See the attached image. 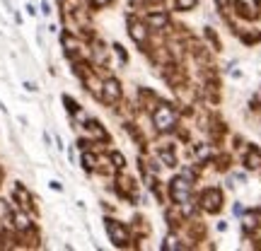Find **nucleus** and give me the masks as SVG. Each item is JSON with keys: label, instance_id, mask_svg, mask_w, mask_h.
Returning a JSON list of instances; mask_svg holds the SVG:
<instances>
[{"label": "nucleus", "instance_id": "1", "mask_svg": "<svg viewBox=\"0 0 261 251\" xmlns=\"http://www.w3.org/2000/svg\"><path fill=\"white\" fill-rule=\"evenodd\" d=\"M152 123H155L158 130H172L174 123H177V114H174V109H172L169 104H160L158 109H155Z\"/></svg>", "mask_w": 261, "mask_h": 251}, {"label": "nucleus", "instance_id": "2", "mask_svg": "<svg viewBox=\"0 0 261 251\" xmlns=\"http://www.w3.org/2000/svg\"><path fill=\"white\" fill-rule=\"evenodd\" d=\"M220 205H223V193H220V188H208V191L201 193V208H203L205 213H218Z\"/></svg>", "mask_w": 261, "mask_h": 251}, {"label": "nucleus", "instance_id": "3", "mask_svg": "<svg viewBox=\"0 0 261 251\" xmlns=\"http://www.w3.org/2000/svg\"><path fill=\"white\" fill-rule=\"evenodd\" d=\"M107 232H109V239L116 246H126L128 244V230H126V225L116 222V220H107Z\"/></svg>", "mask_w": 261, "mask_h": 251}, {"label": "nucleus", "instance_id": "4", "mask_svg": "<svg viewBox=\"0 0 261 251\" xmlns=\"http://www.w3.org/2000/svg\"><path fill=\"white\" fill-rule=\"evenodd\" d=\"M189 184L191 181H187L184 177H177L174 181H172V186H169V196H172V201L174 203H187L189 201Z\"/></svg>", "mask_w": 261, "mask_h": 251}, {"label": "nucleus", "instance_id": "5", "mask_svg": "<svg viewBox=\"0 0 261 251\" xmlns=\"http://www.w3.org/2000/svg\"><path fill=\"white\" fill-rule=\"evenodd\" d=\"M128 34L133 37V41L136 44H145L148 41V24H143V22H138V19H130L128 22Z\"/></svg>", "mask_w": 261, "mask_h": 251}, {"label": "nucleus", "instance_id": "6", "mask_svg": "<svg viewBox=\"0 0 261 251\" xmlns=\"http://www.w3.org/2000/svg\"><path fill=\"white\" fill-rule=\"evenodd\" d=\"M102 87H104L102 99L107 104H114V102H119V99H121V87H119V82H116V80H107Z\"/></svg>", "mask_w": 261, "mask_h": 251}, {"label": "nucleus", "instance_id": "7", "mask_svg": "<svg viewBox=\"0 0 261 251\" xmlns=\"http://www.w3.org/2000/svg\"><path fill=\"white\" fill-rule=\"evenodd\" d=\"M167 15L165 12H155V15H148L145 17V24H148L150 29H162V27H167Z\"/></svg>", "mask_w": 261, "mask_h": 251}, {"label": "nucleus", "instance_id": "8", "mask_svg": "<svg viewBox=\"0 0 261 251\" xmlns=\"http://www.w3.org/2000/svg\"><path fill=\"white\" fill-rule=\"evenodd\" d=\"M244 164H247V167L249 169H259L261 167V155H259V150H249V152H247V159H244Z\"/></svg>", "mask_w": 261, "mask_h": 251}, {"label": "nucleus", "instance_id": "9", "mask_svg": "<svg viewBox=\"0 0 261 251\" xmlns=\"http://www.w3.org/2000/svg\"><path fill=\"white\" fill-rule=\"evenodd\" d=\"M15 198L19 201V205H22V208H32V196H29L22 186L15 188Z\"/></svg>", "mask_w": 261, "mask_h": 251}, {"label": "nucleus", "instance_id": "10", "mask_svg": "<svg viewBox=\"0 0 261 251\" xmlns=\"http://www.w3.org/2000/svg\"><path fill=\"white\" fill-rule=\"evenodd\" d=\"M15 227H17V230H29L32 222H29V217L24 213H17L15 215Z\"/></svg>", "mask_w": 261, "mask_h": 251}, {"label": "nucleus", "instance_id": "11", "mask_svg": "<svg viewBox=\"0 0 261 251\" xmlns=\"http://www.w3.org/2000/svg\"><path fill=\"white\" fill-rule=\"evenodd\" d=\"M83 167L87 169V172H92V169L97 167V157H94L92 152H85L83 155Z\"/></svg>", "mask_w": 261, "mask_h": 251}, {"label": "nucleus", "instance_id": "12", "mask_svg": "<svg viewBox=\"0 0 261 251\" xmlns=\"http://www.w3.org/2000/svg\"><path fill=\"white\" fill-rule=\"evenodd\" d=\"M177 242H179L177 234H169L167 239H165V244H162V249H169V251H172V249H181V246H179Z\"/></svg>", "mask_w": 261, "mask_h": 251}, {"label": "nucleus", "instance_id": "13", "mask_svg": "<svg viewBox=\"0 0 261 251\" xmlns=\"http://www.w3.org/2000/svg\"><path fill=\"white\" fill-rule=\"evenodd\" d=\"M160 157H162V162H165L167 167H177V159H174V155H172V152L162 150V152H160Z\"/></svg>", "mask_w": 261, "mask_h": 251}, {"label": "nucleus", "instance_id": "14", "mask_svg": "<svg viewBox=\"0 0 261 251\" xmlns=\"http://www.w3.org/2000/svg\"><path fill=\"white\" fill-rule=\"evenodd\" d=\"M112 162L116 169H123V164H126V159H123L121 152H112Z\"/></svg>", "mask_w": 261, "mask_h": 251}, {"label": "nucleus", "instance_id": "15", "mask_svg": "<svg viewBox=\"0 0 261 251\" xmlns=\"http://www.w3.org/2000/svg\"><path fill=\"white\" fill-rule=\"evenodd\" d=\"M242 225H244V230H256V225L259 222H256V217H254V215H247Z\"/></svg>", "mask_w": 261, "mask_h": 251}, {"label": "nucleus", "instance_id": "16", "mask_svg": "<svg viewBox=\"0 0 261 251\" xmlns=\"http://www.w3.org/2000/svg\"><path fill=\"white\" fill-rule=\"evenodd\" d=\"M196 3H198V0H177V8L179 10H191V8H196Z\"/></svg>", "mask_w": 261, "mask_h": 251}, {"label": "nucleus", "instance_id": "17", "mask_svg": "<svg viewBox=\"0 0 261 251\" xmlns=\"http://www.w3.org/2000/svg\"><path fill=\"white\" fill-rule=\"evenodd\" d=\"M10 217V205L5 201H0V220H8Z\"/></svg>", "mask_w": 261, "mask_h": 251}, {"label": "nucleus", "instance_id": "18", "mask_svg": "<svg viewBox=\"0 0 261 251\" xmlns=\"http://www.w3.org/2000/svg\"><path fill=\"white\" fill-rule=\"evenodd\" d=\"M63 102H65V106H68V111H77V104L73 102V99H70V97H63Z\"/></svg>", "mask_w": 261, "mask_h": 251}, {"label": "nucleus", "instance_id": "19", "mask_svg": "<svg viewBox=\"0 0 261 251\" xmlns=\"http://www.w3.org/2000/svg\"><path fill=\"white\" fill-rule=\"evenodd\" d=\"M92 3V8H104V5H109L112 0H90Z\"/></svg>", "mask_w": 261, "mask_h": 251}, {"label": "nucleus", "instance_id": "20", "mask_svg": "<svg viewBox=\"0 0 261 251\" xmlns=\"http://www.w3.org/2000/svg\"><path fill=\"white\" fill-rule=\"evenodd\" d=\"M24 90H27V92H37L39 87H37L34 82H24Z\"/></svg>", "mask_w": 261, "mask_h": 251}, {"label": "nucleus", "instance_id": "21", "mask_svg": "<svg viewBox=\"0 0 261 251\" xmlns=\"http://www.w3.org/2000/svg\"><path fill=\"white\" fill-rule=\"evenodd\" d=\"M227 3L230 0H218V8H227Z\"/></svg>", "mask_w": 261, "mask_h": 251}]
</instances>
